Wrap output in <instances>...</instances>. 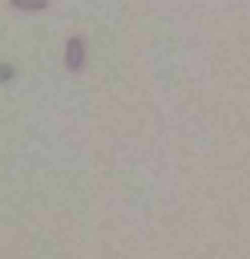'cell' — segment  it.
<instances>
[{
  "instance_id": "cell-1",
  "label": "cell",
  "mask_w": 250,
  "mask_h": 259,
  "mask_svg": "<svg viewBox=\"0 0 250 259\" xmlns=\"http://www.w3.org/2000/svg\"><path fill=\"white\" fill-rule=\"evenodd\" d=\"M64 64H67L70 70H82V64H86V40H82V37H70V40H67Z\"/></svg>"
},
{
  "instance_id": "cell-2",
  "label": "cell",
  "mask_w": 250,
  "mask_h": 259,
  "mask_svg": "<svg viewBox=\"0 0 250 259\" xmlns=\"http://www.w3.org/2000/svg\"><path fill=\"white\" fill-rule=\"evenodd\" d=\"M10 4L16 10H22V13H40V10L49 7V0H10Z\"/></svg>"
},
{
  "instance_id": "cell-3",
  "label": "cell",
  "mask_w": 250,
  "mask_h": 259,
  "mask_svg": "<svg viewBox=\"0 0 250 259\" xmlns=\"http://www.w3.org/2000/svg\"><path fill=\"white\" fill-rule=\"evenodd\" d=\"M16 76V70H13V64H0V82H10Z\"/></svg>"
}]
</instances>
